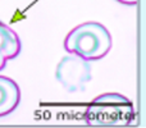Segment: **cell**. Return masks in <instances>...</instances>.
<instances>
[{"instance_id":"1","label":"cell","mask_w":146,"mask_h":128,"mask_svg":"<svg viewBox=\"0 0 146 128\" xmlns=\"http://www.w3.org/2000/svg\"><path fill=\"white\" fill-rule=\"evenodd\" d=\"M64 49L88 62L99 60L111 49V36L101 23L85 22L66 36Z\"/></svg>"},{"instance_id":"2","label":"cell","mask_w":146,"mask_h":128,"mask_svg":"<svg viewBox=\"0 0 146 128\" xmlns=\"http://www.w3.org/2000/svg\"><path fill=\"white\" fill-rule=\"evenodd\" d=\"M135 118L133 103L117 92L103 94L95 97L83 114L85 122L90 126H129Z\"/></svg>"},{"instance_id":"3","label":"cell","mask_w":146,"mask_h":128,"mask_svg":"<svg viewBox=\"0 0 146 128\" xmlns=\"http://www.w3.org/2000/svg\"><path fill=\"white\" fill-rule=\"evenodd\" d=\"M55 78L68 92L83 91L91 80L90 62L76 54H69L56 65Z\"/></svg>"},{"instance_id":"4","label":"cell","mask_w":146,"mask_h":128,"mask_svg":"<svg viewBox=\"0 0 146 128\" xmlns=\"http://www.w3.org/2000/svg\"><path fill=\"white\" fill-rule=\"evenodd\" d=\"M21 101L19 86L12 78L0 76V118L17 109Z\"/></svg>"},{"instance_id":"5","label":"cell","mask_w":146,"mask_h":128,"mask_svg":"<svg viewBox=\"0 0 146 128\" xmlns=\"http://www.w3.org/2000/svg\"><path fill=\"white\" fill-rule=\"evenodd\" d=\"M0 51L4 54L8 60L14 59L21 53V40L18 35L1 21H0Z\"/></svg>"},{"instance_id":"6","label":"cell","mask_w":146,"mask_h":128,"mask_svg":"<svg viewBox=\"0 0 146 128\" xmlns=\"http://www.w3.org/2000/svg\"><path fill=\"white\" fill-rule=\"evenodd\" d=\"M7 60L8 59L4 56V54L0 51V70H3L4 69V67H5V64H7Z\"/></svg>"},{"instance_id":"7","label":"cell","mask_w":146,"mask_h":128,"mask_svg":"<svg viewBox=\"0 0 146 128\" xmlns=\"http://www.w3.org/2000/svg\"><path fill=\"white\" fill-rule=\"evenodd\" d=\"M115 1L121 3L123 5H136L137 4V0H115Z\"/></svg>"}]
</instances>
